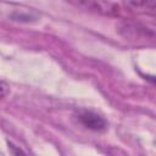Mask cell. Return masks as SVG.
I'll list each match as a JSON object with an SVG mask.
<instances>
[{
  "label": "cell",
  "instance_id": "6da1fadb",
  "mask_svg": "<svg viewBox=\"0 0 156 156\" xmlns=\"http://www.w3.org/2000/svg\"><path fill=\"white\" fill-rule=\"evenodd\" d=\"M117 32L126 40L129 41H154L155 40V29L147 27L140 22L132 20L121 21L117 24Z\"/></svg>",
  "mask_w": 156,
  "mask_h": 156
},
{
  "label": "cell",
  "instance_id": "7a4b0ae2",
  "mask_svg": "<svg viewBox=\"0 0 156 156\" xmlns=\"http://www.w3.org/2000/svg\"><path fill=\"white\" fill-rule=\"evenodd\" d=\"M72 6L102 16H118L119 7L108 0H66Z\"/></svg>",
  "mask_w": 156,
  "mask_h": 156
},
{
  "label": "cell",
  "instance_id": "3957f363",
  "mask_svg": "<svg viewBox=\"0 0 156 156\" xmlns=\"http://www.w3.org/2000/svg\"><path fill=\"white\" fill-rule=\"evenodd\" d=\"M77 118L85 128L94 132H104L107 128V123L104 117L90 110H79L77 112Z\"/></svg>",
  "mask_w": 156,
  "mask_h": 156
},
{
  "label": "cell",
  "instance_id": "277c9868",
  "mask_svg": "<svg viewBox=\"0 0 156 156\" xmlns=\"http://www.w3.org/2000/svg\"><path fill=\"white\" fill-rule=\"evenodd\" d=\"M124 9L136 15H154L156 11V0H122Z\"/></svg>",
  "mask_w": 156,
  "mask_h": 156
},
{
  "label": "cell",
  "instance_id": "5b68a950",
  "mask_svg": "<svg viewBox=\"0 0 156 156\" xmlns=\"http://www.w3.org/2000/svg\"><path fill=\"white\" fill-rule=\"evenodd\" d=\"M10 93V87L7 83L0 80V99H4Z\"/></svg>",
  "mask_w": 156,
  "mask_h": 156
}]
</instances>
